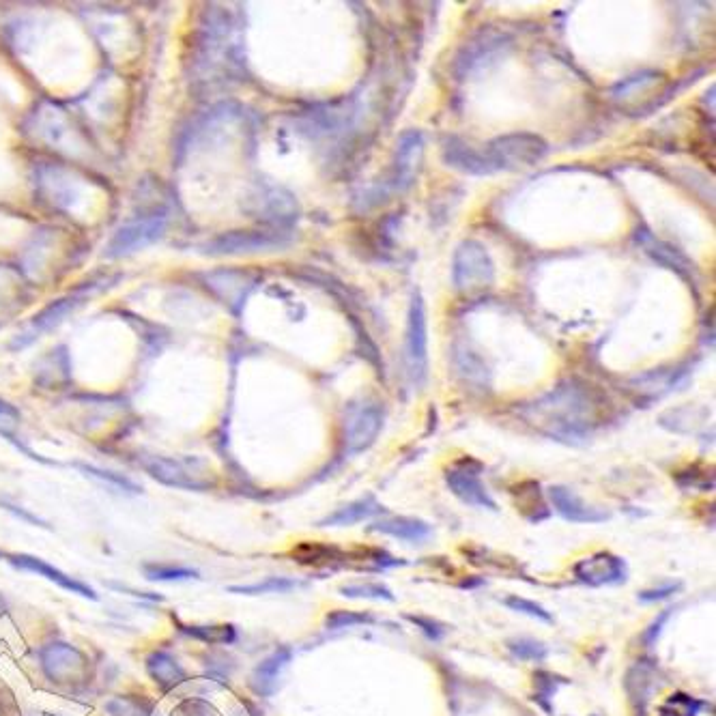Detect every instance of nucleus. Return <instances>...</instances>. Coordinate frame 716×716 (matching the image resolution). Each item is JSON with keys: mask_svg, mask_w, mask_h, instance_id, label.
I'll return each instance as SVG.
<instances>
[{"mask_svg": "<svg viewBox=\"0 0 716 716\" xmlns=\"http://www.w3.org/2000/svg\"><path fill=\"white\" fill-rule=\"evenodd\" d=\"M596 398L581 388H560L549 394L534 407V415L529 420L540 426H549L547 433L557 437H581L590 426L596 424Z\"/></svg>", "mask_w": 716, "mask_h": 716, "instance_id": "f257e3e1", "label": "nucleus"}, {"mask_svg": "<svg viewBox=\"0 0 716 716\" xmlns=\"http://www.w3.org/2000/svg\"><path fill=\"white\" fill-rule=\"evenodd\" d=\"M5 613H7V603H5L3 594H0V615H5Z\"/></svg>", "mask_w": 716, "mask_h": 716, "instance_id": "7c9ffc66", "label": "nucleus"}, {"mask_svg": "<svg viewBox=\"0 0 716 716\" xmlns=\"http://www.w3.org/2000/svg\"><path fill=\"white\" fill-rule=\"evenodd\" d=\"M372 532L390 534L394 538L407 540V542H422L431 536V525H426L420 519H407V517H396L388 521H379L370 527Z\"/></svg>", "mask_w": 716, "mask_h": 716, "instance_id": "f3484780", "label": "nucleus"}, {"mask_svg": "<svg viewBox=\"0 0 716 716\" xmlns=\"http://www.w3.org/2000/svg\"><path fill=\"white\" fill-rule=\"evenodd\" d=\"M549 145L536 134H506L493 138L486 149H480L486 173L493 175L499 170H519L538 164L547 155Z\"/></svg>", "mask_w": 716, "mask_h": 716, "instance_id": "f03ea898", "label": "nucleus"}, {"mask_svg": "<svg viewBox=\"0 0 716 716\" xmlns=\"http://www.w3.org/2000/svg\"><path fill=\"white\" fill-rule=\"evenodd\" d=\"M108 712L112 716H149L151 704L140 697H117L108 701Z\"/></svg>", "mask_w": 716, "mask_h": 716, "instance_id": "5701e85b", "label": "nucleus"}, {"mask_svg": "<svg viewBox=\"0 0 716 716\" xmlns=\"http://www.w3.org/2000/svg\"><path fill=\"white\" fill-rule=\"evenodd\" d=\"M289 661H291V650H286V648L267 656L265 661L259 667H256L254 673H252V689H254V693L265 695V697L274 695L280 673L284 671L286 665H289Z\"/></svg>", "mask_w": 716, "mask_h": 716, "instance_id": "2eb2a0df", "label": "nucleus"}, {"mask_svg": "<svg viewBox=\"0 0 716 716\" xmlns=\"http://www.w3.org/2000/svg\"><path fill=\"white\" fill-rule=\"evenodd\" d=\"M142 570H145V577L149 581H185L198 577L196 570L173 564H145Z\"/></svg>", "mask_w": 716, "mask_h": 716, "instance_id": "4be33fe9", "label": "nucleus"}, {"mask_svg": "<svg viewBox=\"0 0 716 716\" xmlns=\"http://www.w3.org/2000/svg\"><path fill=\"white\" fill-rule=\"evenodd\" d=\"M506 605H508L512 611L529 615V618H538V620H542V622H553L549 611H544L540 605L532 603V600H527V598L510 596V598H506Z\"/></svg>", "mask_w": 716, "mask_h": 716, "instance_id": "a878e982", "label": "nucleus"}, {"mask_svg": "<svg viewBox=\"0 0 716 716\" xmlns=\"http://www.w3.org/2000/svg\"><path fill=\"white\" fill-rule=\"evenodd\" d=\"M508 648L517 654L523 661H542L547 656V648L542 643L529 641V639H519V641H510Z\"/></svg>", "mask_w": 716, "mask_h": 716, "instance_id": "bb28decb", "label": "nucleus"}, {"mask_svg": "<svg viewBox=\"0 0 716 716\" xmlns=\"http://www.w3.org/2000/svg\"><path fill=\"white\" fill-rule=\"evenodd\" d=\"M383 409L379 405L357 407L347 424V450L351 454L370 448L381 433Z\"/></svg>", "mask_w": 716, "mask_h": 716, "instance_id": "6e6552de", "label": "nucleus"}, {"mask_svg": "<svg viewBox=\"0 0 716 716\" xmlns=\"http://www.w3.org/2000/svg\"><path fill=\"white\" fill-rule=\"evenodd\" d=\"M407 366L411 381L422 388L428 377V323L426 306L420 293L411 297L407 321Z\"/></svg>", "mask_w": 716, "mask_h": 716, "instance_id": "20e7f679", "label": "nucleus"}, {"mask_svg": "<svg viewBox=\"0 0 716 716\" xmlns=\"http://www.w3.org/2000/svg\"><path fill=\"white\" fill-rule=\"evenodd\" d=\"M297 587V581L293 579H282V577H271L263 583H252V585H233L228 587V592H235V594H282V592H291Z\"/></svg>", "mask_w": 716, "mask_h": 716, "instance_id": "412c9836", "label": "nucleus"}, {"mask_svg": "<svg viewBox=\"0 0 716 716\" xmlns=\"http://www.w3.org/2000/svg\"><path fill=\"white\" fill-rule=\"evenodd\" d=\"M84 471H87V476H93L97 480L106 482L108 486H112V489L117 491H127V493H138V486L134 482H130L127 478H121L117 474H110V471H99L95 467H82Z\"/></svg>", "mask_w": 716, "mask_h": 716, "instance_id": "cd10ccee", "label": "nucleus"}, {"mask_svg": "<svg viewBox=\"0 0 716 716\" xmlns=\"http://www.w3.org/2000/svg\"><path fill=\"white\" fill-rule=\"evenodd\" d=\"M342 596L349 598H377V600H394V594L381 583H355V585H342Z\"/></svg>", "mask_w": 716, "mask_h": 716, "instance_id": "b1692460", "label": "nucleus"}, {"mask_svg": "<svg viewBox=\"0 0 716 716\" xmlns=\"http://www.w3.org/2000/svg\"><path fill=\"white\" fill-rule=\"evenodd\" d=\"M147 671L162 691L175 689V686H179L181 682H185V678H188L183 667L177 663V658L164 650H157L147 658Z\"/></svg>", "mask_w": 716, "mask_h": 716, "instance_id": "dca6fc26", "label": "nucleus"}, {"mask_svg": "<svg viewBox=\"0 0 716 716\" xmlns=\"http://www.w3.org/2000/svg\"><path fill=\"white\" fill-rule=\"evenodd\" d=\"M379 512V504L372 497H366V499H360V501H353V504L340 508L338 512H334L332 517H327L323 521V525H353V523H360L364 519H368L370 514Z\"/></svg>", "mask_w": 716, "mask_h": 716, "instance_id": "a211bd4d", "label": "nucleus"}, {"mask_svg": "<svg viewBox=\"0 0 716 716\" xmlns=\"http://www.w3.org/2000/svg\"><path fill=\"white\" fill-rule=\"evenodd\" d=\"M200 461H179V458H149L145 469L149 474L168 486H177V489H192V491H205L211 486L209 478L205 476L207 469H200Z\"/></svg>", "mask_w": 716, "mask_h": 716, "instance_id": "423d86ee", "label": "nucleus"}, {"mask_svg": "<svg viewBox=\"0 0 716 716\" xmlns=\"http://www.w3.org/2000/svg\"><path fill=\"white\" fill-rule=\"evenodd\" d=\"M575 577L587 585H613L626 579V564L618 555L596 553L575 564Z\"/></svg>", "mask_w": 716, "mask_h": 716, "instance_id": "1a4fd4ad", "label": "nucleus"}, {"mask_svg": "<svg viewBox=\"0 0 716 716\" xmlns=\"http://www.w3.org/2000/svg\"><path fill=\"white\" fill-rule=\"evenodd\" d=\"M183 635H190L192 639L205 641V643H231L235 641V628L233 626H185L179 624Z\"/></svg>", "mask_w": 716, "mask_h": 716, "instance_id": "aec40b11", "label": "nucleus"}, {"mask_svg": "<svg viewBox=\"0 0 716 716\" xmlns=\"http://www.w3.org/2000/svg\"><path fill=\"white\" fill-rule=\"evenodd\" d=\"M452 280L458 293L467 297L489 291L495 282V263L480 241H463L454 252Z\"/></svg>", "mask_w": 716, "mask_h": 716, "instance_id": "7ed1b4c3", "label": "nucleus"}, {"mask_svg": "<svg viewBox=\"0 0 716 716\" xmlns=\"http://www.w3.org/2000/svg\"><path fill=\"white\" fill-rule=\"evenodd\" d=\"M424 155V138L418 130H409L398 138V149L388 179L383 181V196L392 192H405L418 173Z\"/></svg>", "mask_w": 716, "mask_h": 716, "instance_id": "39448f33", "label": "nucleus"}, {"mask_svg": "<svg viewBox=\"0 0 716 716\" xmlns=\"http://www.w3.org/2000/svg\"><path fill=\"white\" fill-rule=\"evenodd\" d=\"M549 497L555 510L572 523H603L609 519L607 512L587 506L581 497L566 489V486H551Z\"/></svg>", "mask_w": 716, "mask_h": 716, "instance_id": "ddd939ff", "label": "nucleus"}, {"mask_svg": "<svg viewBox=\"0 0 716 716\" xmlns=\"http://www.w3.org/2000/svg\"><path fill=\"white\" fill-rule=\"evenodd\" d=\"M446 480L450 484L452 493L458 499H463L465 504L476 506V508H489V510L497 508L493 497L489 495V491H486V486L482 484L480 476L476 474V471H471L469 467L450 469Z\"/></svg>", "mask_w": 716, "mask_h": 716, "instance_id": "9b49d317", "label": "nucleus"}, {"mask_svg": "<svg viewBox=\"0 0 716 716\" xmlns=\"http://www.w3.org/2000/svg\"><path fill=\"white\" fill-rule=\"evenodd\" d=\"M164 224H166V220L160 216V218H149V220H142L138 224L123 228V231L117 235V239L112 241V254H125V252H132L136 248L147 246V243L155 241L157 237H162Z\"/></svg>", "mask_w": 716, "mask_h": 716, "instance_id": "4468645a", "label": "nucleus"}, {"mask_svg": "<svg viewBox=\"0 0 716 716\" xmlns=\"http://www.w3.org/2000/svg\"><path fill=\"white\" fill-rule=\"evenodd\" d=\"M82 304V295H74V297H67V299H61V302H56L54 306H50L48 310H44L39 314V317L35 319V325H33V332L28 334L31 338H35L39 332H46V329H50L52 325L61 323L67 314L74 310L76 306Z\"/></svg>", "mask_w": 716, "mask_h": 716, "instance_id": "6ab92c4d", "label": "nucleus"}, {"mask_svg": "<svg viewBox=\"0 0 716 716\" xmlns=\"http://www.w3.org/2000/svg\"><path fill=\"white\" fill-rule=\"evenodd\" d=\"M289 239L282 233H233L216 239L209 246L211 254H241V252H267L284 248Z\"/></svg>", "mask_w": 716, "mask_h": 716, "instance_id": "9d476101", "label": "nucleus"}, {"mask_svg": "<svg viewBox=\"0 0 716 716\" xmlns=\"http://www.w3.org/2000/svg\"><path fill=\"white\" fill-rule=\"evenodd\" d=\"M0 557H3V553H0Z\"/></svg>", "mask_w": 716, "mask_h": 716, "instance_id": "2f4dec72", "label": "nucleus"}, {"mask_svg": "<svg viewBox=\"0 0 716 716\" xmlns=\"http://www.w3.org/2000/svg\"><path fill=\"white\" fill-rule=\"evenodd\" d=\"M39 658L46 676L59 684L80 680L89 667L87 656L78 648L67 646V643H50V646L39 652Z\"/></svg>", "mask_w": 716, "mask_h": 716, "instance_id": "0eeeda50", "label": "nucleus"}, {"mask_svg": "<svg viewBox=\"0 0 716 716\" xmlns=\"http://www.w3.org/2000/svg\"><path fill=\"white\" fill-rule=\"evenodd\" d=\"M372 615L368 613H355V611H332L327 615V628L340 630V628H353L360 624H370Z\"/></svg>", "mask_w": 716, "mask_h": 716, "instance_id": "393cba45", "label": "nucleus"}, {"mask_svg": "<svg viewBox=\"0 0 716 716\" xmlns=\"http://www.w3.org/2000/svg\"><path fill=\"white\" fill-rule=\"evenodd\" d=\"M678 587L676 585H667V587H661V590H650V592H641L639 598L643 600V603H652V600H663L667 596H671L673 592H676Z\"/></svg>", "mask_w": 716, "mask_h": 716, "instance_id": "c756f323", "label": "nucleus"}, {"mask_svg": "<svg viewBox=\"0 0 716 716\" xmlns=\"http://www.w3.org/2000/svg\"><path fill=\"white\" fill-rule=\"evenodd\" d=\"M16 424H18L16 409H11L9 405L0 403V433H9L11 428H16Z\"/></svg>", "mask_w": 716, "mask_h": 716, "instance_id": "c85d7f7f", "label": "nucleus"}, {"mask_svg": "<svg viewBox=\"0 0 716 716\" xmlns=\"http://www.w3.org/2000/svg\"><path fill=\"white\" fill-rule=\"evenodd\" d=\"M7 557H9V562H11L13 566H16V568L37 572L39 577H46L48 581H54L56 585H61L63 590H67V592H71V594H80V596H84V598H91V600H95V598H97V594L91 590L89 585H84L82 581L71 579L69 575H65L63 570H59V568H54V566L46 564L44 560H39V557L24 555V553H20V555H7Z\"/></svg>", "mask_w": 716, "mask_h": 716, "instance_id": "f8f14e48", "label": "nucleus"}]
</instances>
